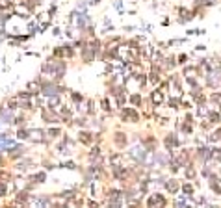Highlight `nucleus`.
<instances>
[{
  "label": "nucleus",
  "mask_w": 221,
  "mask_h": 208,
  "mask_svg": "<svg viewBox=\"0 0 221 208\" xmlns=\"http://www.w3.org/2000/svg\"><path fill=\"white\" fill-rule=\"evenodd\" d=\"M152 101H154V102H160V101H162V95H160V93H154V95H152Z\"/></svg>",
  "instance_id": "2"
},
{
  "label": "nucleus",
  "mask_w": 221,
  "mask_h": 208,
  "mask_svg": "<svg viewBox=\"0 0 221 208\" xmlns=\"http://www.w3.org/2000/svg\"><path fill=\"white\" fill-rule=\"evenodd\" d=\"M4 193H6V186H4V184H0V197H2Z\"/></svg>",
  "instance_id": "3"
},
{
  "label": "nucleus",
  "mask_w": 221,
  "mask_h": 208,
  "mask_svg": "<svg viewBox=\"0 0 221 208\" xmlns=\"http://www.w3.org/2000/svg\"><path fill=\"white\" fill-rule=\"evenodd\" d=\"M11 0H0V9H11Z\"/></svg>",
  "instance_id": "1"
}]
</instances>
